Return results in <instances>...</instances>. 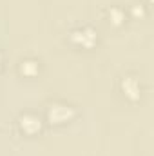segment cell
Segmentation results:
<instances>
[{
  "label": "cell",
  "mask_w": 154,
  "mask_h": 156,
  "mask_svg": "<svg viewBox=\"0 0 154 156\" xmlns=\"http://www.w3.org/2000/svg\"><path fill=\"white\" fill-rule=\"evenodd\" d=\"M71 115H73V111L69 107H65V105H51V109H49V118L53 122H56V123L65 122Z\"/></svg>",
  "instance_id": "1"
},
{
  "label": "cell",
  "mask_w": 154,
  "mask_h": 156,
  "mask_svg": "<svg viewBox=\"0 0 154 156\" xmlns=\"http://www.w3.org/2000/svg\"><path fill=\"white\" fill-rule=\"evenodd\" d=\"M73 40H75L76 44H82V45H93V42L96 40V35H94V31H91V29L75 31V33H73Z\"/></svg>",
  "instance_id": "2"
},
{
  "label": "cell",
  "mask_w": 154,
  "mask_h": 156,
  "mask_svg": "<svg viewBox=\"0 0 154 156\" xmlns=\"http://www.w3.org/2000/svg\"><path fill=\"white\" fill-rule=\"evenodd\" d=\"M22 127L27 131V133H35L40 129V120L35 116H24L22 118Z\"/></svg>",
  "instance_id": "3"
},
{
  "label": "cell",
  "mask_w": 154,
  "mask_h": 156,
  "mask_svg": "<svg viewBox=\"0 0 154 156\" xmlns=\"http://www.w3.org/2000/svg\"><path fill=\"white\" fill-rule=\"evenodd\" d=\"M123 91H125L127 94H131V96H138L140 87H138V83H136L134 78H125V80H123Z\"/></svg>",
  "instance_id": "4"
},
{
  "label": "cell",
  "mask_w": 154,
  "mask_h": 156,
  "mask_svg": "<svg viewBox=\"0 0 154 156\" xmlns=\"http://www.w3.org/2000/svg\"><path fill=\"white\" fill-rule=\"evenodd\" d=\"M22 71H26L27 75H33V73L37 71V64H35V62H24Z\"/></svg>",
  "instance_id": "5"
}]
</instances>
